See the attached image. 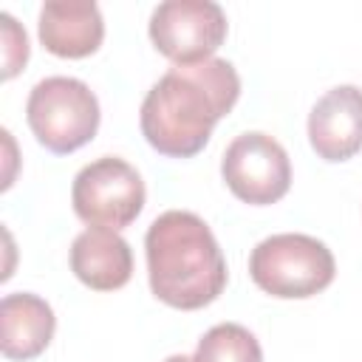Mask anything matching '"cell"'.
<instances>
[{"label": "cell", "mask_w": 362, "mask_h": 362, "mask_svg": "<svg viewBox=\"0 0 362 362\" xmlns=\"http://www.w3.org/2000/svg\"><path fill=\"white\" fill-rule=\"evenodd\" d=\"M144 181L124 158L102 156L85 164L71 187V204L79 221L93 229H124L144 206Z\"/></svg>", "instance_id": "obj_5"}, {"label": "cell", "mask_w": 362, "mask_h": 362, "mask_svg": "<svg viewBox=\"0 0 362 362\" xmlns=\"http://www.w3.org/2000/svg\"><path fill=\"white\" fill-rule=\"evenodd\" d=\"M0 28H3V79H11L28 59V37L25 28L17 25L11 14H0Z\"/></svg>", "instance_id": "obj_13"}, {"label": "cell", "mask_w": 362, "mask_h": 362, "mask_svg": "<svg viewBox=\"0 0 362 362\" xmlns=\"http://www.w3.org/2000/svg\"><path fill=\"white\" fill-rule=\"evenodd\" d=\"M105 40V20L96 3L51 0L40 8V42L62 59L90 57Z\"/></svg>", "instance_id": "obj_9"}, {"label": "cell", "mask_w": 362, "mask_h": 362, "mask_svg": "<svg viewBox=\"0 0 362 362\" xmlns=\"http://www.w3.org/2000/svg\"><path fill=\"white\" fill-rule=\"evenodd\" d=\"M337 272L331 249L300 232L260 240L249 255V274L257 288L280 300H305L331 286Z\"/></svg>", "instance_id": "obj_3"}, {"label": "cell", "mask_w": 362, "mask_h": 362, "mask_svg": "<svg viewBox=\"0 0 362 362\" xmlns=\"http://www.w3.org/2000/svg\"><path fill=\"white\" fill-rule=\"evenodd\" d=\"M150 40L175 65L212 59L226 40V14L212 0H167L150 14Z\"/></svg>", "instance_id": "obj_6"}, {"label": "cell", "mask_w": 362, "mask_h": 362, "mask_svg": "<svg viewBox=\"0 0 362 362\" xmlns=\"http://www.w3.org/2000/svg\"><path fill=\"white\" fill-rule=\"evenodd\" d=\"M25 119L45 150L68 156L96 136L99 99L82 79L45 76L28 93Z\"/></svg>", "instance_id": "obj_4"}, {"label": "cell", "mask_w": 362, "mask_h": 362, "mask_svg": "<svg viewBox=\"0 0 362 362\" xmlns=\"http://www.w3.org/2000/svg\"><path fill=\"white\" fill-rule=\"evenodd\" d=\"M221 175L235 198L252 206L280 201L291 187V161L277 139L252 130L229 141L221 158Z\"/></svg>", "instance_id": "obj_7"}, {"label": "cell", "mask_w": 362, "mask_h": 362, "mask_svg": "<svg viewBox=\"0 0 362 362\" xmlns=\"http://www.w3.org/2000/svg\"><path fill=\"white\" fill-rule=\"evenodd\" d=\"M164 362H192V356H184V354H173V356H167Z\"/></svg>", "instance_id": "obj_14"}, {"label": "cell", "mask_w": 362, "mask_h": 362, "mask_svg": "<svg viewBox=\"0 0 362 362\" xmlns=\"http://www.w3.org/2000/svg\"><path fill=\"white\" fill-rule=\"evenodd\" d=\"M144 252L150 288L170 308H204L218 300L226 286L221 246L206 221L195 212H161L144 235Z\"/></svg>", "instance_id": "obj_2"}, {"label": "cell", "mask_w": 362, "mask_h": 362, "mask_svg": "<svg viewBox=\"0 0 362 362\" xmlns=\"http://www.w3.org/2000/svg\"><path fill=\"white\" fill-rule=\"evenodd\" d=\"M57 317L51 305L28 291L6 294L0 303V348L6 359H34L54 339Z\"/></svg>", "instance_id": "obj_11"}, {"label": "cell", "mask_w": 362, "mask_h": 362, "mask_svg": "<svg viewBox=\"0 0 362 362\" xmlns=\"http://www.w3.org/2000/svg\"><path fill=\"white\" fill-rule=\"evenodd\" d=\"M71 272L93 291H116L133 274L130 243L113 229H85L71 243Z\"/></svg>", "instance_id": "obj_10"}, {"label": "cell", "mask_w": 362, "mask_h": 362, "mask_svg": "<svg viewBox=\"0 0 362 362\" xmlns=\"http://www.w3.org/2000/svg\"><path fill=\"white\" fill-rule=\"evenodd\" d=\"M240 76L226 59L170 68L141 102V133L153 150L170 158L201 153L212 127L235 107Z\"/></svg>", "instance_id": "obj_1"}, {"label": "cell", "mask_w": 362, "mask_h": 362, "mask_svg": "<svg viewBox=\"0 0 362 362\" xmlns=\"http://www.w3.org/2000/svg\"><path fill=\"white\" fill-rule=\"evenodd\" d=\"M308 141L325 161H348L362 150V90L337 85L308 113Z\"/></svg>", "instance_id": "obj_8"}, {"label": "cell", "mask_w": 362, "mask_h": 362, "mask_svg": "<svg viewBox=\"0 0 362 362\" xmlns=\"http://www.w3.org/2000/svg\"><path fill=\"white\" fill-rule=\"evenodd\" d=\"M192 362H263V351L249 328L221 322L198 339Z\"/></svg>", "instance_id": "obj_12"}]
</instances>
